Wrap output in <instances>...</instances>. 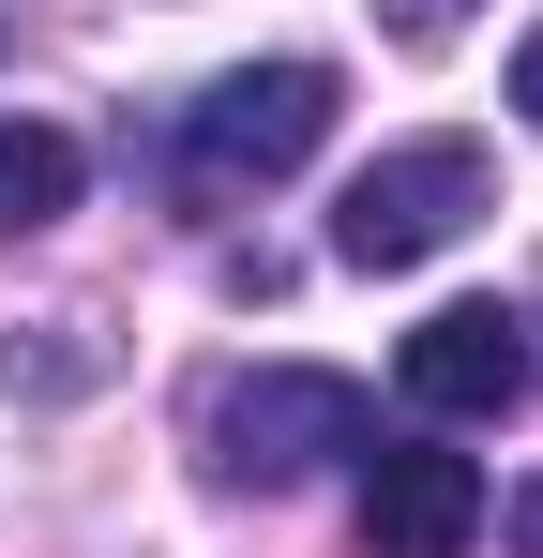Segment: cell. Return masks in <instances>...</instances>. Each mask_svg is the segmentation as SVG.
<instances>
[{
  "label": "cell",
  "instance_id": "cell-7",
  "mask_svg": "<svg viewBox=\"0 0 543 558\" xmlns=\"http://www.w3.org/2000/svg\"><path fill=\"white\" fill-rule=\"evenodd\" d=\"M362 15H377V31H393V46H452V31H468V15H483V0H362Z\"/></svg>",
  "mask_w": 543,
  "mask_h": 558
},
{
  "label": "cell",
  "instance_id": "cell-2",
  "mask_svg": "<svg viewBox=\"0 0 543 558\" xmlns=\"http://www.w3.org/2000/svg\"><path fill=\"white\" fill-rule=\"evenodd\" d=\"M483 211H498V151H483V136H408V151H377V167L333 196V257H348V272H423Z\"/></svg>",
  "mask_w": 543,
  "mask_h": 558
},
{
  "label": "cell",
  "instance_id": "cell-8",
  "mask_svg": "<svg viewBox=\"0 0 543 558\" xmlns=\"http://www.w3.org/2000/svg\"><path fill=\"white\" fill-rule=\"evenodd\" d=\"M498 529H514V558H543V483H514V498H498Z\"/></svg>",
  "mask_w": 543,
  "mask_h": 558
},
{
  "label": "cell",
  "instance_id": "cell-11",
  "mask_svg": "<svg viewBox=\"0 0 543 558\" xmlns=\"http://www.w3.org/2000/svg\"><path fill=\"white\" fill-rule=\"evenodd\" d=\"M0 46H15V15H0Z\"/></svg>",
  "mask_w": 543,
  "mask_h": 558
},
{
  "label": "cell",
  "instance_id": "cell-5",
  "mask_svg": "<svg viewBox=\"0 0 543 558\" xmlns=\"http://www.w3.org/2000/svg\"><path fill=\"white\" fill-rule=\"evenodd\" d=\"M468 544H483V468L452 438L362 453V558H468Z\"/></svg>",
  "mask_w": 543,
  "mask_h": 558
},
{
  "label": "cell",
  "instance_id": "cell-1",
  "mask_svg": "<svg viewBox=\"0 0 543 558\" xmlns=\"http://www.w3.org/2000/svg\"><path fill=\"white\" fill-rule=\"evenodd\" d=\"M333 136V61H242L167 121V196L181 211H227V196L287 182L302 151Z\"/></svg>",
  "mask_w": 543,
  "mask_h": 558
},
{
  "label": "cell",
  "instance_id": "cell-4",
  "mask_svg": "<svg viewBox=\"0 0 543 558\" xmlns=\"http://www.w3.org/2000/svg\"><path fill=\"white\" fill-rule=\"evenodd\" d=\"M393 392H408L423 423H498V408L529 392V317H514V302H438V317L408 332Z\"/></svg>",
  "mask_w": 543,
  "mask_h": 558
},
{
  "label": "cell",
  "instance_id": "cell-6",
  "mask_svg": "<svg viewBox=\"0 0 543 558\" xmlns=\"http://www.w3.org/2000/svg\"><path fill=\"white\" fill-rule=\"evenodd\" d=\"M61 211H76V136L61 121H0V242L61 227Z\"/></svg>",
  "mask_w": 543,
  "mask_h": 558
},
{
  "label": "cell",
  "instance_id": "cell-10",
  "mask_svg": "<svg viewBox=\"0 0 543 558\" xmlns=\"http://www.w3.org/2000/svg\"><path fill=\"white\" fill-rule=\"evenodd\" d=\"M529 377H543V317H529Z\"/></svg>",
  "mask_w": 543,
  "mask_h": 558
},
{
  "label": "cell",
  "instance_id": "cell-9",
  "mask_svg": "<svg viewBox=\"0 0 543 558\" xmlns=\"http://www.w3.org/2000/svg\"><path fill=\"white\" fill-rule=\"evenodd\" d=\"M514 121H529V136H543V31H529V46H514Z\"/></svg>",
  "mask_w": 543,
  "mask_h": 558
},
{
  "label": "cell",
  "instance_id": "cell-3",
  "mask_svg": "<svg viewBox=\"0 0 543 558\" xmlns=\"http://www.w3.org/2000/svg\"><path fill=\"white\" fill-rule=\"evenodd\" d=\"M212 483H302V468H333V453H377V392L333 363H257V377H227L212 392Z\"/></svg>",
  "mask_w": 543,
  "mask_h": 558
}]
</instances>
